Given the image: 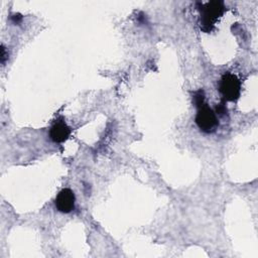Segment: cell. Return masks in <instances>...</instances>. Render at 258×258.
Here are the masks:
<instances>
[{
    "label": "cell",
    "mask_w": 258,
    "mask_h": 258,
    "mask_svg": "<svg viewBox=\"0 0 258 258\" xmlns=\"http://www.w3.org/2000/svg\"><path fill=\"white\" fill-rule=\"evenodd\" d=\"M225 9L226 7L223 1H210L206 4H202L200 7L201 30L206 33H210L214 29L218 20L223 16Z\"/></svg>",
    "instance_id": "cell-1"
},
{
    "label": "cell",
    "mask_w": 258,
    "mask_h": 258,
    "mask_svg": "<svg viewBox=\"0 0 258 258\" xmlns=\"http://www.w3.org/2000/svg\"><path fill=\"white\" fill-rule=\"evenodd\" d=\"M195 121L197 126L205 133H212L219 126L218 116L207 104H204L202 107L198 108Z\"/></svg>",
    "instance_id": "cell-3"
},
{
    "label": "cell",
    "mask_w": 258,
    "mask_h": 258,
    "mask_svg": "<svg viewBox=\"0 0 258 258\" xmlns=\"http://www.w3.org/2000/svg\"><path fill=\"white\" fill-rule=\"evenodd\" d=\"M219 91L224 102H235L241 95V81L232 73H225L219 82Z\"/></svg>",
    "instance_id": "cell-2"
},
{
    "label": "cell",
    "mask_w": 258,
    "mask_h": 258,
    "mask_svg": "<svg viewBox=\"0 0 258 258\" xmlns=\"http://www.w3.org/2000/svg\"><path fill=\"white\" fill-rule=\"evenodd\" d=\"M227 112H228V110H227V107H226L224 101H223L222 103H220V104L216 107L215 113H216L217 116H224V115L227 114Z\"/></svg>",
    "instance_id": "cell-7"
},
{
    "label": "cell",
    "mask_w": 258,
    "mask_h": 258,
    "mask_svg": "<svg viewBox=\"0 0 258 258\" xmlns=\"http://www.w3.org/2000/svg\"><path fill=\"white\" fill-rule=\"evenodd\" d=\"M192 103L197 108H200L205 104V93L203 90H199L194 93Z\"/></svg>",
    "instance_id": "cell-6"
},
{
    "label": "cell",
    "mask_w": 258,
    "mask_h": 258,
    "mask_svg": "<svg viewBox=\"0 0 258 258\" xmlns=\"http://www.w3.org/2000/svg\"><path fill=\"white\" fill-rule=\"evenodd\" d=\"M75 203H76L75 192L68 187L62 188L57 194L54 201L56 209L63 214L71 213L75 209Z\"/></svg>",
    "instance_id": "cell-4"
},
{
    "label": "cell",
    "mask_w": 258,
    "mask_h": 258,
    "mask_svg": "<svg viewBox=\"0 0 258 258\" xmlns=\"http://www.w3.org/2000/svg\"><path fill=\"white\" fill-rule=\"evenodd\" d=\"M6 57H7V55H6V53H5V47L2 45V46H1V62H2V63L5 62Z\"/></svg>",
    "instance_id": "cell-8"
},
{
    "label": "cell",
    "mask_w": 258,
    "mask_h": 258,
    "mask_svg": "<svg viewBox=\"0 0 258 258\" xmlns=\"http://www.w3.org/2000/svg\"><path fill=\"white\" fill-rule=\"evenodd\" d=\"M72 133L71 128L62 118L56 119L49 130V137L55 143H62L70 137Z\"/></svg>",
    "instance_id": "cell-5"
}]
</instances>
